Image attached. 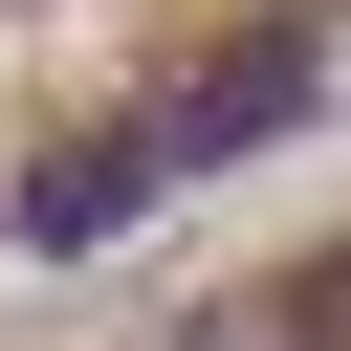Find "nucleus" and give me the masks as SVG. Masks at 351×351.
Wrapping results in <instances>:
<instances>
[{"label": "nucleus", "instance_id": "f257e3e1", "mask_svg": "<svg viewBox=\"0 0 351 351\" xmlns=\"http://www.w3.org/2000/svg\"><path fill=\"white\" fill-rule=\"evenodd\" d=\"M154 176H176V132H88L66 176H22V241H110V219H132Z\"/></svg>", "mask_w": 351, "mask_h": 351}]
</instances>
